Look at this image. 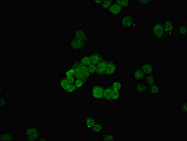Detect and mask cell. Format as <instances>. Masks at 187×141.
<instances>
[{"mask_svg":"<svg viewBox=\"0 0 187 141\" xmlns=\"http://www.w3.org/2000/svg\"><path fill=\"white\" fill-rule=\"evenodd\" d=\"M97 121L94 115L87 114L86 116L85 119L83 121V126L85 128L90 129L95 125Z\"/></svg>","mask_w":187,"mask_h":141,"instance_id":"17","label":"cell"},{"mask_svg":"<svg viewBox=\"0 0 187 141\" xmlns=\"http://www.w3.org/2000/svg\"><path fill=\"white\" fill-rule=\"evenodd\" d=\"M114 2L118 5L122 7L124 9H128L132 7V4L130 2V1H115Z\"/></svg>","mask_w":187,"mask_h":141,"instance_id":"30","label":"cell"},{"mask_svg":"<svg viewBox=\"0 0 187 141\" xmlns=\"http://www.w3.org/2000/svg\"><path fill=\"white\" fill-rule=\"evenodd\" d=\"M78 60L79 61V62L87 66L90 63V56H89V53H85L83 54V55L78 58Z\"/></svg>","mask_w":187,"mask_h":141,"instance_id":"22","label":"cell"},{"mask_svg":"<svg viewBox=\"0 0 187 141\" xmlns=\"http://www.w3.org/2000/svg\"><path fill=\"white\" fill-rule=\"evenodd\" d=\"M110 59L104 58L98 64H96L97 66V72H96V75H104L106 72V69H107V65Z\"/></svg>","mask_w":187,"mask_h":141,"instance_id":"14","label":"cell"},{"mask_svg":"<svg viewBox=\"0 0 187 141\" xmlns=\"http://www.w3.org/2000/svg\"><path fill=\"white\" fill-rule=\"evenodd\" d=\"M88 72L90 73V76H94L96 75V72H97V66L96 64H93L90 63L87 66Z\"/></svg>","mask_w":187,"mask_h":141,"instance_id":"33","label":"cell"},{"mask_svg":"<svg viewBox=\"0 0 187 141\" xmlns=\"http://www.w3.org/2000/svg\"><path fill=\"white\" fill-rule=\"evenodd\" d=\"M90 97L95 101L104 102V86L99 82L92 81L90 89Z\"/></svg>","mask_w":187,"mask_h":141,"instance_id":"3","label":"cell"},{"mask_svg":"<svg viewBox=\"0 0 187 141\" xmlns=\"http://www.w3.org/2000/svg\"><path fill=\"white\" fill-rule=\"evenodd\" d=\"M135 90L138 94L147 95L149 90V86H148L144 81H135Z\"/></svg>","mask_w":187,"mask_h":141,"instance_id":"10","label":"cell"},{"mask_svg":"<svg viewBox=\"0 0 187 141\" xmlns=\"http://www.w3.org/2000/svg\"><path fill=\"white\" fill-rule=\"evenodd\" d=\"M112 101L113 102H120L121 97V91L114 89L112 88Z\"/></svg>","mask_w":187,"mask_h":141,"instance_id":"23","label":"cell"},{"mask_svg":"<svg viewBox=\"0 0 187 141\" xmlns=\"http://www.w3.org/2000/svg\"><path fill=\"white\" fill-rule=\"evenodd\" d=\"M162 94V88L155 82L149 86V90L147 95L148 96H160Z\"/></svg>","mask_w":187,"mask_h":141,"instance_id":"16","label":"cell"},{"mask_svg":"<svg viewBox=\"0 0 187 141\" xmlns=\"http://www.w3.org/2000/svg\"><path fill=\"white\" fill-rule=\"evenodd\" d=\"M177 33L180 38H187V25H181L177 27Z\"/></svg>","mask_w":187,"mask_h":141,"instance_id":"24","label":"cell"},{"mask_svg":"<svg viewBox=\"0 0 187 141\" xmlns=\"http://www.w3.org/2000/svg\"><path fill=\"white\" fill-rule=\"evenodd\" d=\"M76 70L72 67H69L64 71L63 75L66 76H74L75 74Z\"/></svg>","mask_w":187,"mask_h":141,"instance_id":"34","label":"cell"},{"mask_svg":"<svg viewBox=\"0 0 187 141\" xmlns=\"http://www.w3.org/2000/svg\"><path fill=\"white\" fill-rule=\"evenodd\" d=\"M112 88L110 84L104 86V102L112 103Z\"/></svg>","mask_w":187,"mask_h":141,"instance_id":"20","label":"cell"},{"mask_svg":"<svg viewBox=\"0 0 187 141\" xmlns=\"http://www.w3.org/2000/svg\"><path fill=\"white\" fill-rule=\"evenodd\" d=\"M114 2V1H104L103 3L100 6L101 11H108V9Z\"/></svg>","mask_w":187,"mask_h":141,"instance_id":"29","label":"cell"},{"mask_svg":"<svg viewBox=\"0 0 187 141\" xmlns=\"http://www.w3.org/2000/svg\"><path fill=\"white\" fill-rule=\"evenodd\" d=\"M110 86L114 89L122 91L124 90V81L119 79H114L110 83Z\"/></svg>","mask_w":187,"mask_h":141,"instance_id":"19","label":"cell"},{"mask_svg":"<svg viewBox=\"0 0 187 141\" xmlns=\"http://www.w3.org/2000/svg\"><path fill=\"white\" fill-rule=\"evenodd\" d=\"M145 77V74L139 67H136L132 70V79L135 81H143Z\"/></svg>","mask_w":187,"mask_h":141,"instance_id":"15","label":"cell"},{"mask_svg":"<svg viewBox=\"0 0 187 141\" xmlns=\"http://www.w3.org/2000/svg\"><path fill=\"white\" fill-rule=\"evenodd\" d=\"M136 1H133V0H131V1H130V2L131 3V4H132V3H135L136 2Z\"/></svg>","mask_w":187,"mask_h":141,"instance_id":"42","label":"cell"},{"mask_svg":"<svg viewBox=\"0 0 187 141\" xmlns=\"http://www.w3.org/2000/svg\"><path fill=\"white\" fill-rule=\"evenodd\" d=\"M0 93H2L4 91V84L2 81H1L0 83Z\"/></svg>","mask_w":187,"mask_h":141,"instance_id":"39","label":"cell"},{"mask_svg":"<svg viewBox=\"0 0 187 141\" xmlns=\"http://www.w3.org/2000/svg\"><path fill=\"white\" fill-rule=\"evenodd\" d=\"M68 48L73 50V52H78L82 51L86 48L87 46L84 44L79 39L76 38L73 36H71V39L67 42Z\"/></svg>","mask_w":187,"mask_h":141,"instance_id":"6","label":"cell"},{"mask_svg":"<svg viewBox=\"0 0 187 141\" xmlns=\"http://www.w3.org/2000/svg\"><path fill=\"white\" fill-rule=\"evenodd\" d=\"M151 34L153 37L158 42L165 41L164 32L163 30V21L161 19H153V24L150 27Z\"/></svg>","mask_w":187,"mask_h":141,"instance_id":"1","label":"cell"},{"mask_svg":"<svg viewBox=\"0 0 187 141\" xmlns=\"http://www.w3.org/2000/svg\"><path fill=\"white\" fill-rule=\"evenodd\" d=\"M139 67L144 72L146 75L154 74L155 64L154 62H152L150 61H147L146 62L140 64Z\"/></svg>","mask_w":187,"mask_h":141,"instance_id":"9","label":"cell"},{"mask_svg":"<svg viewBox=\"0 0 187 141\" xmlns=\"http://www.w3.org/2000/svg\"><path fill=\"white\" fill-rule=\"evenodd\" d=\"M103 2L104 1H93V3L96 6H101Z\"/></svg>","mask_w":187,"mask_h":141,"instance_id":"38","label":"cell"},{"mask_svg":"<svg viewBox=\"0 0 187 141\" xmlns=\"http://www.w3.org/2000/svg\"><path fill=\"white\" fill-rule=\"evenodd\" d=\"M76 87L74 84H70L69 86L67 88V89L64 90V94H67L68 95H72L74 94H76L77 93Z\"/></svg>","mask_w":187,"mask_h":141,"instance_id":"27","label":"cell"},{"mask_svg":"<svg viewBox=\"0 0 187 141\" xmlns=\"http://www.w3.org/2000/svg\"><path fill=\"white\" fill-rule=\"evenodd\" d=\"M18 2H19V3H20V2H21V3H25L27 2V1H18Z\"/></svg>","mask_w":187,"mask_h":141,"instance_id":"41","label":"cell"},{"mask_svg":"<svg viewBox=\"0 0 187 141\" xmlns=\"http://www.w3.org/2000/svg\"><path fill=\"white\" fill-rule=\"evenodd\" d=\"M90 56V62L91 64H97L99 62L103 60L105 57L104 56L102 52H91L89 53Z\"/></svg>","mask_w":187,"mask_h":141,"instance_id":"13","label":"cell"},{"mask_svg":"<svg viewBox=\"0 0 187 141\" xmlns=\"http://www.w3.org/2000/svg\"><path fill=\"white\" fill-rule=\"evenodd\" d=\"M76 38L79 39V41L84 44L87 46L90 44V35L82 28H76L74 31V33L72 35Z\"/></svg>","mask_w":187,"mask_h":141,"instance_id":"7","label":"cell"},{"mask_svg":"<svg viewBox=\"0 0 187 141\" xmlns=\"http://www.w3.org/2000/svg\"><path fill=\"white\" fill-rule=\"evenodd\" d=\"M136 16L127 13L125 15H121L120 17V28L122 30H131L136 27Z\"/></svg>","mask_w":187,"mask_h":141,"instance_id":"2","label":"cell"},{"mask_svg":"<svg viewBox=\"0 0 187 141\" xmlns=\"http://www.w3.org/2000/svg\"><path fill=\"white\" fill-rule=\"evenodd\" d=\"M15 136L9 132L1 131L0 141H15Z\"/></svg>","mask_w":187,"mask_h":141,"instance_id":"21","label":"cell"},{"mask_svg":"<svg viewBox=\"0 0 187 141\" xmlns=\"http://www.w3.org/2000/svg\"><path fill=\"white\" fill-rule=\"evenodd\" d=\"M174 28V19H166L163 21V30L165 40L173 37Z\"/></svg>","mask_w":187,"mask_h":141,"instance_id":"5","label":"cell"},{"mask_svg":"<svg viewBox=\"0 0 187 141\" xmlns=\"http://www.w3.org/2000/svg\"><path fill=\"white\" fill-rule=\"evenodd\" d=\"M137 3L140 6L143 7H148L152 3V1H137Z\"/></svg>","mask_w":187,"mask_h":141,"instance_id":"36","label":"cell"},{"mask_svg":"<svg viewBox=\"0 0 187 141\" xmlns=\"http://www.w3.org/2000/svg\"><path fill=\"white\" fill-rule=\"evenodd\" d=\"M118 67L117 60L110 59L104 75L106 77H112L117 75Z\"/></svg>","mask_w":187,"mask_h":141,"instance_id":"8","label":"cell"},{"mask_svg":"<svg viewBox=\"0 0 187 141\" xmlns=\"http://www.w3.org/2000/svg\"><path fill=\"white\" fill-rule=\"evenodd\" d=\"M87 83L83 80L80 79H76L75 81L74 82V85H75L77 89L81 90H82L84 87L87 86Z\"/></svg>","mask_w":187,"mask_h":141,"instance_id":"31","label":"cell"},{"mask_svg":"<svg viewBox=\"0 0 187 141\" xmlns=\"http://www.w3.org/2000/svg\"><path fill=\"white\" fill-rule=\"evenodd\" d=\"M105 130H106L105 125L101 123L100 122H98V120L95 125L90 129V132L94 135H100L101 134L105 131Z\"/></svg>","mask_w":187,"mask_h":141,"instance_id":"12","label":"cell"},{"mask_svg":"<svg viewBox=\"0 0 187 141\" xmlns=\"http://www.w3.org/2000/svg\"><path fill=\"white\" fill-rule=\"evenodd\" d=\"M117 140V135L112 132H106L100 135V141H113Z\"/></svg>","mask_w":187,"mask_h":141,"instance_id":"18","label":"cell"},{"mask_svg":"<svg viewBox=\"0 0 187 141\" xmlns=\"http://www.w3.org/2000/svg\"><path fill=\"white\" fill-rule=\"evenodd\" d=\"M80 69H81V72L82 73H83V75L84 77H85L88 81L90 80V75L89 73V72H88V69H87V66H85V65H83L80 63Z\"/></svg>","mask_w":187,"mask_h":141,"instance_id":"32","label":"cell"},{"mask_svg":"<svg viewBox=\"0 0 187 141\" xmlns=\"http://www.w3.org/2000/svg\"><path fill=\"white\" fill-rule=\"evenodd\" d=\"M124 10V9L122 7L114 2L108 9V11L109 12V15L111 16L121 17Z\"/></svg>","mask_w":187,"mask_h":141,"instance_id":"11","label":"cell"},{"mask_svg":"<svg viewBox=\"0 0 187 141\" xmlns=\"http://www.w3.org/2000/svg\"><path fill=\"white\" fill-rule=\"evenodd\" d=\"M176 113H187V103L185 102H180L179 105L177 106V109L176 110Z\"/></svg>","mask_w":187,"mask_h":141,"instance_id":"28","label":"cell"},{"mask_svg":"<svg viewBox=\"0 0 187 141\" xmlns=\"http://www.w3.org/2000/svg\"><path fill=\"white\" fill-rule=\"evenodd\" d=\"M1 109H4L6 106H9V102L8 98L3 96H1Z\"/></svg>","mask_w":187,"mask_h":141,"instance_id":"35","label":"cell"},{"mask_svg":"<svg viewBox=\"0 0 187 141\" xmlns=\"http://www.w3.org/2000/svg\"><path fill=\"white\" fill-rule=\"evenodd\" d=\"M23 135L26 136L25 141H38L42 133L38 126L31 125L26 127Z\"/></svg>","mask_w":187,"mask_h":141,"instance_id":"4","label":"cell"},{"mask_svg":"<svg viewBox=\"0 0 187 141\" xmlns=\"http://www.w3.org/2000/svg\"><path fill=\"white\" fill-rule=\"evenodd\" d=\"M38 141H49V140L47 139V136L46 135H42L39 137Z\"/></svg>","mask_w":187,"mask_h":141,"instance_id":"40","label":"cell"},{"mask_svg":"<svg viewBox=\"0 0 187 141\" xmlns=\"http://www.w3.org/2000/svg\"><path fill=\"white\" fill-rule=\"evenodd\" d=\"M65 76V75H64ZM65 79H67L68 83L70 84H74V82L75 81V78L74 76H65Z\"/></svg>","mask_w":187,"mask_h":141,"instance_id":"37","label":"cell"},{"mask_svg":"<svg viewBox=\"0 0 187 141\" xmlns=\"http://www.w3.org/2000/svg\"><path fill=\"white\" fill-rule=\"evenodd\" d=\"M148 86H150L156 82V76L154 74L146 75L144 80L143 81Z\"/></svg>","mask_w":187,"mask_h":141,"instance_id":"26","label":"cell"},{"mask_svg":"<svg viewBox=\"0 0 187 141\" xmlns=\"http://www.w3.org/2000/svg\"><path fill=\"white\" fill-rule=\"evenodd\" d=\"M59 83L60 89L61 90H63V91L65 90L69 86V85H70L68 82L67 79H65V76L64 75H61Z\"/></svg>","mask_w":187,"mask_h":141,"instance_id":"25","label":"cell"}]
</instances>
